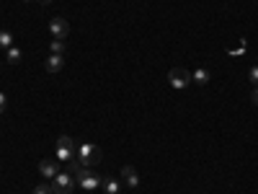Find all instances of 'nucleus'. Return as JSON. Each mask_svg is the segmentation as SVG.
Masks as SVG:
<instances>
[{
  "label": "nucleus",
  "instance_id": "obj_1",
  "mask_svg": "<svg viewBox=\"0 0 258 194\" xmlns=\"http://www.w3.org/2000/svg\"><path fill=\"white\" fill-rule=\"evenodd\" d=\"M75 158H78L85 168H93V166H98V163L103 160V153H101L98 145L83 142V145H78V150H75Z\"/></svg>",
  "mask_w": 258,
  "mask_h": 194
},
{
  "label": "nucleus",
  "instance_id": "obj_2",
  "mask_svg": "<svg viewBox=\"0 0 258 194\" xmlns=\"http://www.w3.org/2000/svg\"><path fill=\"white\" fill-rule=\"evenodd\" d=\"M75 186H78V182H75V176H72L70 171L57 174V176L52 178V189H54V194H72Z\"/></svg>",
  "mask_w": 258,
  "mask_h": 194
},
{
  "label": "nucleus",
  "instance_id": "obj_3",
  "mask_svg": "<svg viewBox=\"0 0 258 194\" xmlns=\"http://www.w3.org/2000/svg\"><path fill=\"white\" fill-rule=\"evenodd\" d=\"M75 182H78V186H80V189L90 192V189H98L103 178H101V176H98L93 168H83L78 176H75Z\"/></svg>",
  "mask_w": 258,
  "mask_h": 194
},
{
  "label": "nucleus",
  "instance_id": "obj_4",
  "mask_svg": "<svg viewBox=\"0 0 258 194\" xmlns=\"http://www.w3.org/2000/svg\"><path fill=\"white\" fill-rule=\"evenodd\" d=\"M168 83H171V88H176V91H184V88L191 86V72L184 70V68H173L168 72Z\"/></svg>",
  "mask_w": 258,
  "mask_h": 194
},
{
  "label": "nucleus",
  "instance_id": "obj_5",
  "mask_svg": "<svg viewBox=\"0 0 258 194\" xmlns=\"http://www.w3.org/2000/svg\"><path fill=\"white\" fill-rule=\"evenodd\" d=\"M75 150H78V145H75L72 138L62 135L57 140V160H72L75 158Z\"/></svg>",
  "mask_w": 258,
  "mask_h": 194
},
{
  "label": "nucleus",
  "instance_id": "obj_6",
  "mask_svg": "<svg viewBox=\"0 0 258 194\" xmlns=\"http://www.w3.org/2000/svg\"><path fill=\"white\" fill-rule=\"evenodd\" d=\"M49 34H52L54 39H67L70 24H67L65 18H52V21H49Z\"/></svg>",
  "mask_w": 258,
  "mask_h": 194
},
{
  "label": "nucleus",
  "instance_id": "obj_7",
  "mask_svg": "<svg viewBox=\"0 0 258 194\" xmlns=\"http://www.w3.org/2000/svg\"><path fill=\"white\" fill-rule=\"evenodd\" d=\"M39 174L44 176V178H54L57 174H59V160H41L39 163Z\"/></svg>",
  "mask_w": 258,
  "mask_h": 194
},
{
  "label": "nucleus",
  "instance_id": "obj_8",
  "mask_svg": "<svg viewBox=\"0 0 258 194\" xmlns=\"http://www.w3.org/2000/svg\"><path fill=\"white\" fill-rule=\"evenodd\" d=\"M121 178H124V184H129L132 189L140 186V174H137V168H134V166H124V168H121Z\"/></svg>",
  "mask_w": 258,
  "mask_h": 194
},
{
  "label": "nucleus",
  "instance_id": "obj_9",
  "mask_svg": "<svg viewBox=\"0 0 258 194\" xmlns=\"http://www.w3.org/2000/svg\"><path fill=\"white\" fill-rule=\"evenodd\" d=\"M44 65H47V70H49V72H59V70L65 68V54H49Z\"/></svg>",
  "mask_w": 258,
  "mask_h": 194
},
{
  "label": "nucleus",
  "instance_id": "obj_10",
  "mask_svg": "<svg viewBox=\"0 0 258 194\" xmlns=\"http://www.w3.org/2000/svg\"><path fill=\"white\" fill-rule=\"evenodd\" d=\"M209 78H212V72H209L207 68H196V70L191 72V80H194V83H199V86H207V83H209Z\"/></svg>",
  "mask_w": 258,
  "mask_h": 194
},
{
  "label": "nucleus",
  "instance_id": "obj_11",
  "mask_svg": "<svg viewBox=\"0 0 258 194\" xmlns=\"http://www.w3.org/2000/svg\"><path fill=\"white\" fill-rule=\"evenodd\" d=\"M101 186H103V192H106V194H119V189H121V184L116 182V178H103Z\"/></svg>",
  "mask_w": 258,
  "mask_h": 194
},
{
  "label": "nucleus",
  "instance_id": "obj_12",
  "mask_svg": "<svg viewBox=\"0 0 258 194\" xmlns=\"http://www.w3.org/2000/svg\"><path fill=\"white\" fill-rule=\"evenodd\" d=\"M21 57H23V52L18 50V47H10V50H5V60L10 65H18L21 62Z\"/></svg>",
  "mask_w": 258,
  "mask_h": 194
},
{
  "label": "nucleus",
  "instance_id": "obj_13",
  "mask_svg": "<svg viewBox=\"0 0 258 194\" xmlns=\"http://www.w3.org/2000/svg\"><path fill=\"white\" fill-rule=\"evenodd\" d=\"M10 47H13L10 32H3V28H0V50H10Z\"/></svg>",
  "mask_w": 258,
  "mask_h": 194
},
{
  "label": "nucleus",
  "instance_id": "obj_14",
  "mask_svg": "<svg viewBox=\"0 0 258 194\" xmlns=\"http://www.w3.org/2000/svg\"><path fill=\"white\" fill-rule=\"evenodd\" d=\"M83 168H85V166H83V163H80L78 158H72V160H67V171H70L72 176H78V174H80Z\"/></svg>",
  "mask_w": 258,
  "mask_h": 194
},
{
  "label": "nucleus",
  "instance_id": "obj_15",
  "mask_svg": "<svg viewBox=\"0 0 258 194\" xmlns=\"http://www.w3.org/2000/svg\"><path fill=\"white\" fill-rule=\"evenodd\" d=\"M49 50H52V54H65V39H54L49 44Z\"/></svg>",
  "mask_w": 258,
  "mask_h": 194
},
{
  "label": "nucleus",
  "instance_id": "obj_16",
  "mask_svg": "<svg viewBox=\"0 0 258 194\" xmlns=\"http://www.w3.org/2000/svg\"><path fill=\"white\" fill-rule=\"evenodd\" d=\"M34 194H54V189H52V186H47V184H39V186L34 189Z\"/></svg>",
  "mask_w": 258,
  "mask_h": 194
},
{
  "label": "nucleus",
  "instance_id": "obj_17",
  "mask_svg": "<svg viewBox=\"0 0 258 194\" xmlns=\"http://www.w3.org/2000/svg\"><path fill=\"white\" fill-rule=\"evenodd\" d=\"M248 76H251V83H253V86H258V65H253V68H251Z\"/></svg>",
  "mask_w": 258,
  "mask_h": 194
},
{
  "label": "nucleus",
  "instance_id": "obj_18",
  "mask_svg": "<svg viewBox=\"0 0 258 194\" xmlns=\"http://www.w3.org/2000/svg\"><path fill=\"white\" fill-rule=\"evenodd\" d=\"M5 112V94H0V114Z\"/></svg>",
  "mask_w": 258,
  "mask_h": 194
},
{
  "label": "nucleus",
  "instance_id": "obj_19",
  "mask_svg": "<svg viewBox=\"0 0 258 194\" xmlns=\"http://www.w3.org/2000/svg\"><path fill=\"white\" fill-rule=\"evenodd\" d=\"M251 98H253V104H256V106H258V86L253 88V96H251Z\"/></svg>",
  "mask_w": 258,
  "mask_h": 194
},
{
  "label": "nucleus",
  "instance_id": "obj_20",
  "mask_svg": "<svg viewBox=\"0 0 258 194\" xmlns=\"http://www.w3.org/2000/svg\"><path fill=\"white\" fill-rule=\"evenodd\" d=\"M39 3H44V6H47V3H52V0H39Z\"/></svg>",
  "mask_w": 258,
  "mask_h": 194
},
{
  "label": "nucleus",
  "instance_id": "obj_21",
  "mask_svg": "<svg viewBox=\"0 0 258 194\" xmlns=\"http://www.w3.org/2000/svg\"><path fill=\"white\" fill-rule=\"evenodd\" d=\"M23 3H28V0H23Z\"/></svg>",
  "mask_w": 258,
  "mask_h": 194
}]
</instances>
